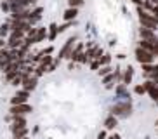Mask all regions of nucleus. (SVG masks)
I'll use <instances>...</instances> for the list:
<instances>
[{"instance_id":"f257e3e1","label":"nucleus","mask_w":158,"mask_h":139,"mask_svg":"<svg viewBox=\"0 0 158 139\" xmlns=\"http://www.w3.org/2000/svg\"><path fill=\"white\" fill-rule=\"evenodd\" d=\"M139 21L143 26L149 28V30H156L158 28V19L155 18L153 14H148V11L144 7H139Z\"/></svg>"},{"instance_id":"f03ea898","label":"nucleus","mask_w":158,"mask_h":139,"mask_svg":"<svg viewBox=\"0 0 158 139\" xmlns=\"http://www.w3.org/2000/svg\"><path fill=\"white\" fill-rule=\"evenodd\" d=\"M130 111H132L130 103H120V104H116V106L111 108V115H115V116H129Z\"/></svg>"},{"instance_id":"7ed1b4c3","label":"nucleus","mask_w":158,"mask_h":139,"mask_svg":"<svg viewBox=\"0 0 158 139\" xmlns=\"http://www.w3.org/2000/svg\"><path fill=\"white\" fill-rule=\"evenodd\" d=\"M153 52L146 51V49H143V47H139L137 51H135V59L139 61V63H143V65H148V63H153Z\"/></svg>"},{"instance_id":"20e7f679","label":"nucleus","mask_w":158,"mask_h":139,"mask_svg":"<svg viewBox=\"0 0 158 139\" xmlns=\"http://www.w3.org/2000/svg\"><path fill=\"white\" fill-rule=\"evenodd\" d=\"M75 42H77V38L71 37L70 40L66 42L64 45H63V49H61V52H59V59H66V57H70V59H71V54H73Z\"/></svg>"},{"instance_id":"39448f33","label":"nucleus","mask_w":158,"mask_h":139,"mask_svg":"<svg viewBox=\"0 0 158 139\" xmlns=\"http://www.w3.org/2000/svg\"><path fill=\"white\" fill-rule=\"evenodd\" d=\"M28 97H30V92L23 89V91L16 92V96L10 99V103H12V104H24V103L28 101Z\"/></svg>"},{"instance_id":"423d86ee","label":"nucleus","mask_w":158,"mask_h":139,"mask_svg":"<svg viewBox=\"0 0 158 139\" xmlns=\"http://www.w3.org/2000/svg\"><path fill=\"white\" fill-rule=\"evenodd\" d=\"M31 111V106L30 104H12V108H10V113L12 115H26V113H30Z\"/></svg>"},{"instance_id":"0eeeda50","label":"nucleus","mask_w":158,"mask_h":139,"mask_svg":"<svg viewBox=\"0 0 158 139\" xmlns=\"http://www.w3.org/2000/svg\"><path fill=\"white\" fill-rule=\"evenodd\" d=\"M45 35H47V30H45V28H38L33 37L26 38V42H28V44H37V42H42L44 38H45Z\"/></svg>"},{"instance_id":"6e6552de","label":"nucleus","mask_w":158,"mask_h":139,"mask_svg":"<svg viewBox=\"0 0 158 139\" xmlns=\"http://www.w3.org/2000/svg\"><path fill=\"white\" fill-rule=\"evenodd\" d=\"M19 127H26V118H24V115H12V125H10V130L19 129Z\"/></svg>"},{"instance_id":"1a4fd4ad","label":"nucleus","mask_w":158,"mask_h":139,"mask_svg":"<svg viewBox=\"0 0 158 139\" xmlns=\"http://www.w3.org/2000/svg\"><path fill=\"white\" fill-rule=\"evenodd\" d=\"M139 35H141V38H143V40H156L153 30H149V28H146V26H143L139 30Z\"/></svg>"},{"instance_id":"9d476101","label":"nucleus","mask_w":158,"mask_h":139,"mask_svg":"<svg viewBox=\"0 0 158 139\" xmlns=\"http://www.w3.org/2000/svg\"><path fill=\"white\" fill-rule=\"evenodd\" d=\"M23 87L24 91H33V89L37 87V77H28L26 80H23Z\"/></svg>"},{"instance_id":"9b49d317","label":"nucleus","mask_w":158,"mask_h":139,"mask_svg":"<svg viewBox=\"0 0 158 139\" xmlns=\"http://www.w3.org/2000/svg\"><path fill=\"white\" fill-rule=\"evenodd\" d=\"M77 16H78V9H77V7H70V9H66L64 14H63L64 21H73Z\"/></svg>"},{"instance_id":"f8f14e48","label":"nucleus","mask_w":158,"mask_h":139,"mask_svg":"<svg viewBox=\"0 0 158 139\" xmlns=\"http://www.w3.org/2000/svg\"><path fill=\"white\" fill-rule=\"evenodd\" d=\"M87 56H89V59H99L102 56V49H99V47H94V49H89L87 51Z\"/></svg>"},{"instance_id":"ddd939ff","label":"nucleus","mask_w":158,"mask_h":139,"mask_svg":"<svg viewBox=\"0 0 158 139\" xmlns=\"http://www.w3.org/2000/svg\"><path fill=\"white\" fill-rule=\"evenodd\" d=\"M141 47L146 51L153 52L155 54V47H156V40H141Z\"/></svg>"},{"instance_id":"4468645a","label":"nucleus","mask_w":158,"mask_h":139,"mask_svg":"<svg viewBox=\"0 0 158 139\" xmlns=\"http://www.w3.org/2000/svg\"><path fill=\"white\" fill-rule=\"evenodd\" d=\"M12 134H14V139L26 137V134H28V129H26V127H19V129H12Z\"/></svg>"},{"instance_id":"2eb2a0df","label":"nucleus","mask_w":158,"mask_h":139,"mask_svg":"<svg viewBox=\"0 0 158 139\" xmlns=\"http://www.w3.org/2000/svg\"><path fill=\"white\" fill-rule=\"evenodd\" d=\"M132 75H134V70L130 68H127L125 70V73H123V77H122V80H123V83H125V85H129L130 82H132Z\"/></svg>"},{"instance_id":"dca6fc26","label":"nucleus","mask_w":158,"mask_h":139,"mask_svg":"<svg viewBox=\"0 0 158 139\" xmlns=\"http://www.w3.org/2000/svg\"><path fill=\"white\" fill-rule=\"evenodd\" d=\"M115 73H108V77H104V78H102V83H104V87L106 89H110V87H113V82H115Z\"/></svg>"},{"instance_id":"f3484780","label":"nucleus","mask_w":158,"mask_h":139,"mask_svg":"<svg viewBox=\"0 0 158 139\" xmlns=\"http://www.w3.org/2000/svg\"><path fill=\"white\" fill-rule=\"evenodd\" d=\"M104 127H106V129H115V127H116V118H115V115H110L106 120H104Z\"/></svg>"},{"instance_id":"a211bd4d","label":"nucleus","mask_w":158,"mask_h":139,"mask_svg":"<svg viewBox=\"0 0 158 139\" xmlns=\"http://www.w3.org/2000/svg\"><path fill=\"white\" fill-rule=\"evenodd\" d=\"M9 47H12V49H16V47H21L23 45V40L21 38H12V37H9Z\"/></svg>"},{"instance_id":"6ab92c4d","label":"nucleus","mask_w":158,"mask_h":139,"mask_svg":"<svg viewBox=\"0 0 158 139\" xmlns=\"http://www.w3.org/2000/svg\"><path fill=\"white\" fill-rule=\"evenodd\" d=\"M51 32H49V38H51V40H54V38H56V35L57 33H59V26H56V24H51Z\"/></svg>"},{"instance_id":"aec40b11","label":"nucleus","mask_w":158,"mask_h":139,"mask_svg":"<svg viewBox=\"0 0 158 139\" xmlns=\"http://www.w3.org/2000/svg\"><path fill=\"white\" fill-rule=\"evenodd\" d=\"M9 32H10V24H0V37L9 35Z\"/></svg>"},{"instance_id":"412c9836","label":"nucleus","mask_w":158,"mask_h":139,"mask_svg":"<svg viewBox=\"0 0 158 139\" xmlns=\"http://www.w3.org/2000/svg\"><path fill=\"white\" fill-rule=\"evenodd\" d=\"M110 61H111V56H110V54H102L101 57H99V63H101L102 66L110 65Z\"/></svg>"},{"instance_id":"4be33fe9","label":"nucleus","mask_w":158,"mask_h":139,"mask_svg":"<svg viewBox=\"0 0 158 139\" xmlns=\"http://www.w3.org/2000/svg\"><path fill=\"white\" fill-rule=\"evenodd\" d=\"M153 68H155V66L151 65V63H148V65H143V71H144V75H146V77H149V75H151V71H153Z\"/></svg>"},{"instance_id":"5701e85b","label":"nucleus","mask_w":158,"mask_h":139,"mask_svg":"<svg viewBox=\"0 0 158 139\" xmlns=\"http://www.w3.org/2000/svg\"><path fill=\"white\" fill-rule=\"evenodd\" d=\"M144 87H146V91H148V92H151V91L156 87V83H155L153 80H146V82H144Z\"/></svg>"},{"instance_id":"b1692460","label":"nucleus","mask_w":158,"mask_h":139,"mask_svg":"<svg viewBox=\"0 0 158 139\" xmlns=\"http://www.w3.org/2000/svg\"><path fill=\"white\" fill-rule=\"evenodd\" d=\"M111 71H113V68L110 65H106V66H102V68L99 70V75H102V77H104L106 73H111Z\"/></svg>"},{"instance_id":"393cba45","label":"nucleus","mask_w":158,"mask_h":139,"mask_svg":"<svg viewBox=\"0 0 158 139\" xmlns=\"http://www.w3.org/2000/svg\"><path fill=\"white\" fill-rule=\"evenodd\" d=\"M116 92H118V96H123V97H127L125 83H123V85H118V87H116Z\"/></svg>"},{"instance_id":"a878e982","label":"nucleus","mask_w":158,"mask_h":139,"mask_svg":"<svg viewBox=\"0 0 158 139\" xmlns=\"http://www.w3.org/2000/svg\"><path fill=\"white\" fill-rule=\"evenodd\" d=\"M51 63H52V57H51V56H42V59H40V65L47 66V65H51Z\"/></svg>"},{"instance_id":"bb28decb","label":"nucleus","mask_w":158,"mask_h":139,"mask_svg":"<svg viewBox=\"0 0 158 139\" xmlns=\"http://www.w3.org/2000/svg\"><path fill=\"white\" fill-rule=\"evenodd\" d=\"M149 78L153 80V82H158V65L153 68V71H151V75H149Z\"/></svg>"},{"instance_id":"cd10ccee","label":"nucleus","mask_w":158,"mask_h":139,"mask_svg":"<svg viewBox=\"0 0 158 139\" xmlns=\"http://www.w3.org/2000/svg\"><path fill=\"white\" fill-rule=\"evenodd\" d=\"M82 4H84V0H68V5L70 7H78Z\"/></svg>"},{"instance_id":"c85d7f7f","label":"nucleus","mask_w":158,"mask_h":139,"mask_svg":"<svg viewBox=\"0 0 158 139\" xmlns=\"http://www.w3.org/2000/svg\"><path fill=\"white\" fill-rule=\"evenodd\" d=\"M99 66H101V63H99V59H94L92 63H90V70H98Z\"/></svg>"},{"instance_id":"c756f323","label":"nucleus","mask_w":158,"mask_h":139,"mask_svg":"<svg viewBox=\"0 0 158 139\" xmlns=\"http://www.w3.org/2000/svg\"><path fill=\"white\" fill-rule=\"evenodd\" d=\"M135 92H137V94H144V92H146V87H144V85H135Z\"/></svg>"},{"instance_id":"7c9ffc66","label":"nucleus","mask_w":158,"mask_h":139,"mask_svg":"<svg viewBox=\"0 0 158 139\" xmlns=\"http://www.w3.org/2000/svg\"><path fill=\"white\" fill-rule=\"evenodd\" d=\"M134 4H137V5H143V4H144V0H134Z\"/></svg>"},{"instance_id":"2f4dec72","label":"nucleus","mask_w":158,"mask_h":139,"mask_svg":"<svg viewBox=\"0 0 158 139\" xmlns=\"http://www.w3.org/2000/svg\"><path fill=\"white\" fill-rule=\"evenodd\" d=\"M99 139H106V132H101V134H99Z\"/></svg>"},{"instance_id":"473e14b6","label":"nucleus","mask_w":158,"mask_h":139,"mask_svg":"<svg viewBox=\"0 0 158 139\" xmlns=\"http://www.w3.org/2000/svg\"><path fill=\"white\" fill-rule=\"evenodd\" d=\"M155 54L158 56V40H156V47H155Z\"/></svg>"},{"instance_id":"72a5a7b5","label":"nucleus","mask_w":158,"mask_h":139,"mask_svg":"<svg viewBox=\"0 0 158 139\" xmlns=\"http://www.w3.org/2000/svg\"><path fill=\"white\" fill-rule=\"evenodd\" d=\"M110 139H120V137H118V136H111Z\"/></svg>"},{"instance_id":"f704fd0d","label":"nucleus","mask_w":158,"mask_h":139,"mask_svg":"<svg viewBox=\"0 0 158 139\" xmlns=\"http://www.w3.org/2000/svg\"><path fill=\"white\" fill-rule=\"evenodd\" d=\"M4 44H5V42H4V40H2V38H0V47L4 45Z\"/></svg>"},{"instance_id":"c9c22d12","label":"nucleus","mask_w":158,"mask_h":139,"mask_svg":"<svg viewBox=\"0 0 158 139\" xmlns=\"http://www.w3.org/2000/svg\"><path fill=\"white\" fill-rule=\"evenodd\" d=\"M21 139H28V137H21Z\"/></svg>"},{"instance_id":"e433bc0d","label":"nucleus","mask_w":158,"mask_h":139,"mask_svg":"<svg viewBox=\"0 0 158 139\" xmlns=\"http://www.w3.org/2000/svg\"><path fill=\"white\" fill-rule=\"evenodd\" d=\"M156 125H158V122H156Z\"/></svg>"}]
</instances>
